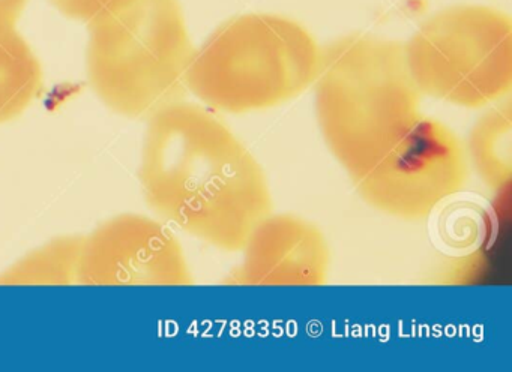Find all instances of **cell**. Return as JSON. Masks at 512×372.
<instances>
[{
  "label": "cell",
  "instance_id": "8fae6325",
  "mask_svg": "<svg viewBox=\"0 0 512 372\" xmlns=\"http://www.w3.org/2000/svg\"><path fill=\"white\" fill-rule=\"evenodd\" d=\"M461 192L446 198L430 215L434 216V240L449 255L475 252L487 239L490 224L488 207L478 198L463 197Z\"/></svg>",
  "mask_w": 512,
  "mask_h": 372
},
{
  "label": "cell",
  "instance_id": "4fadbf2b",
  "mask_svg": "<svg viewBox=\"0 0 512 372\" xmlns=\"http://www.w3.org/2000/svg\"><path fill=\"white\" fill-rule=\"evenodd\" d=\"M28 0H0V23L16 24Z\"/></svg>",
  "mask_w": 512,
  "mask_h": 372
},
{
  "label": "cell",
  "instance_id": "8992f818",
  "mask_svg": "<svg viewBox=\"0 0 512 372\" xmlns=\"http://www.w3.org/2000/svg\"><path fill=\"white\" fill-rule=\"evenodd\" d=\"M187 255L160 218L121 213L83 236L79 285H191Z\"/></svg>",
  "mask_w": 512,
  "mask_h": 372
},
{
  "label": "cell",
  "instance_id": "5b68a950",
  "mask_svg": "<svg viewBox=\"0 0 512 372\" xmlns=\"http://www.w3.org/2000/svg\"><path fill=\"white\" fill-rule=\"evenodd\" d=\"M422 95L464 108L499 102L512 87V24L485 6L445 9L404 44Z\"/></svg>",
  "mask_w": 512,
  "mask_h": 372
},
{
  "label": "cell",
  "instance_id": "52a82bcc",
  "mask_svg": "<svg viewBox=\"0 0 512 372\" xmlns=\"http://www.w3.org/2000/svg\"><path fill=\"white\" fill-rule=\"evenodd\" d=\"M229 285H323L331 252L319 227L292 213H269L242 246Z\"/></svg>",
  "mask_w": 512,
  "mask_h": 372
},
{
  "label": "cell",
  "instance_id": "3957f363",
  "mask_svg": "<svg viewBox=\"0 0 512 372\" xmlns=\"http://www.w3.org/2000/svg\"><path fill=\"white\" fill-rule=\"evenodd\" d=\"M320 51L313 36L280 15L230 18L194 50L188 92L215 113L247 114L298 98L316 81Z\"/></svg>",
  "mask_w": 512,
  "mask_h": 372
},
{
  "label": "cell",
  "instance_id": "277c9868",
  "mask_svg": "<svg viewBox=\"0 0 512 372\" xmlns=\"http://www.w3.org/2000/svg\"><path fill=\"white\" fill-rule=\"evenodd\" d=\"M89 24V83L107 108L149 119L188 95L196 48L178 0H127Z\"/></svg>",
  "mask_w": 512,
  "mask_h": 372
},
{
  "label": "cell",
  "instance_id": "9c48e42d",
  "mask_svg": "<svg viewBox=\"0 0 512 372\" xmlns=\"http://www.w3.org/2000/svg\"><path fill=\"white\" fill-rule=\"evenodd\" d=\"M464 150L467 162L472 164L488 188L496 192L508 188L512 176V113L509 102L496 105L476 120Z\"/></svg>",
  "mask_w": 512,
  "mask_h": 372
},
{
  "label": "cell",
  "instance_id": "7c38bea8",
  "mask_svg": "<svg viewBox=\"0 0 512 372\" xmlns=\"http://www.w3.org/2000/svg\"><path fill=\"white\" fill-rule=\"evenodd\" d=\"M124 2L127 0H52L53 5L62 14L86 23L97 20L101 15L107 14Z\"/></svg>",
  "mask_w": 512,
  "mask_h": 372
},
{
  "label": "cell",
  "instance_id": "ba28073f",
  "mask_svg": "<svg viewBox=\"0 0 512 372\" xmlns=\"http://www.w3.org/2000/svg\"><path fill=\"white\" fill-rule=\"evenodd\" d=\"M43 68L16 24L0 23V125L22 116L43 90Z\"/></svg>",
  "mask_w": 512,
  "mask_h": 372
},
{
  "label": "cell",
  "instance_id": "30bf717a",
  "mask_svg": "<svg viewBox=\"0 0 512 372\" xmlns=\"http://www.w3.org/2000/svg\"><path fill=\"white\" fill-rule=\"evenodd\" d=\"M83 236L53 237L0 272V285L77 284Z\"/></svg>",
  "mask_w": 512,
  "mask_h": 372
},
{
  "label": "cell",
  "instance_id": "6da1fadb",
  "mask_svg": "<svg viewBox=\"0 0 512 372\" xmlns=\"http://www.w3.org/2000/svg\"><path fill=\"white\" fill-rule=\"evenodd\" d=\"M313 86L323 141L368 206L421 221L463 191L464 144L422 113L404 44L359 33L337 39L320 51Z\"/></svg>",
  "mask_w": 512,
  "mask_h": 372
},
{
  "label": "cell",
  "instance_id": "7a4b0ae2",
  "mask_svg": "<svg viewBox=\"0 0 512 372\" xmlns=\"http://www.w3.org/2000/svg\"><path fill=\"white\" fill-rule=\"evenodd\" d=\"M139 180L161 221L224 252L241 251L272 212L256 156L215 111L185 99L149 117Z\"/></svg>",
  "mask_w": 512,
  "mask_h": 372
}]
</instances>
